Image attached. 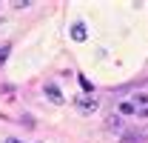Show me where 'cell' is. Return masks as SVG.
I'll return each instance as SVG.
<instances>
[{
    "label": "cell",
    "mask_w": 148,
    "mask_h": 143,
    "mask_svg": "<svg viewBox=\"0 0 148 143\" xmlns=\"http://www.w3.org/2000/svg\"><path fill=\"white\" fill-rule=\"evenodd\" d=\"M80 86H83V94H91L94 92V86L88 83V77H83V74H80Z\"/></svg>",
    "instance_id": "6"
},
{
    "label": "cell",
    "mask_w": 148,
    "mask_h": 143,
    "mask_svg": "<svg viewBox=\"0 0 148 143\" xmlns=\"http://www.w3.org/2000/svg\"><path fill=\"white\" fill-rule=\"evenodd\" d=\"M43 94H46V97H49L51 103H57V106H63V103H66V97H63V92L57 89L54 83H46V86H43Z\"/></svg>",
    "instance_id": "3"
},
{
    "label": "cell",
    "mask_w": 148,
    "mask_h": 143,
    "mask_svg": "<svg viewBox=\"0 0 148 143\" xmlns=\"http://www.w3.org/2000/svg\"><path fill=\"white\" fill-rule=\"evenodd\" d=\"M12 6H14V9H26V6H29V0H12Z\"/></svg>",
    "instance_id": "7"
},
{
    "label": "cell",
    "mask_w": 148,
    "mask_h": 143,
    "mask_svg": "<svg viewBox=\"0 0 148 143\" xmlns=\"http://www.w3.org/2000/svg\"><path fill=\"white\" fill-rule=\"evenodd\" d=\"M74 109H77L80 115H94V112L100 109V100H97L94 94H77V97H74Z\"/></svg>",
    "instance_id": "2"
},
{
    "label": "cell",
    "mask_w": 148,
    "mask_h": 143,
    "mask_svg": "<svg viewBox=\"0 0 148 143\" xmlns=\"http://www.w3.org/2000/svg\"><path fill=\"white\" fill-rule=\"evenodd\" d=\"M9 54H12V46H9V43H3V46H0V69H3V63L9 60Z\"/></svg>",
    "instance_id": "5"
},
{
    "label": "cell",
    "mask_w": 148,
    "mask_h": 143,
    "mask_svg": "<svg viewBox=\"0 0 148 143\" xmlns=\"http://www.w3.org/2000/svg\"><path fill=\"white\" fill-rule=\"evenodd\" d=\"M86 37H88V29H86V23H83V20H77V23L71 26V40H74V43H83Z\"/></svg>",
    "instance_id": "4"
},
{
    "label": "cell",
    "mask_w": 148,
    "mask_h": 143,
    "mask_svg": "<svg viewBox=\"0 0 148 143\" xmlns=\"http://www.w3.org/2000/svg\"><path fill=\"white\" fill-rule=\"evenodd\" d=\"M114 115L120 117H145L148 120V92L145 89H134V92H123L114 100Z\"/></svg>",
    "instance_id": "1"
}]
</instances>
